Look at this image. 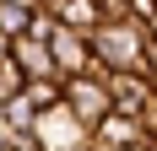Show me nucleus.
<instances>
[{
	"label": "nucleus",
	"mask_w": 157,
	"mask_h": 151,
	"mask_svg": "<svg viewBox=\"0 0 157 151\" xmlns=\"http://www.w3.org/2000/svg\"><path fill=\"white\" fill-rule=\"evenodd\" d=\"M146 49H152V32L146 22H103L92 32V60L103 76H125V70H146Z\"/></svg>",
	"instance_id": "1"
},
{
	"label": "nucleus",
	"mask_w": 157,
	"mask_h": 151,
	"mask_svg": "<svg viewBox=\"0 0 157 151\" xmlns=\"http://www.w3.org/2000/svg\"><path fill=\"white\" fill-rule=\"evenodd\" d=\"M49 54H54V70H60V81L98 70V60H92V38H81V32H71V27H54V38H49Z\"/></svg>",
	"instance_id": "5"
},
{
	"label": "nucleus",
	"mask_w": 157,
	"mask_h": 151,
	"mask_svg": "<svg viewBox=\"0 0 157 151\" xmlns=\"http://www.w3.org/2000/svg\"><path fill=\"white\" fill-rule=\"evenodd\" d=\"M33 16H38V11H22V6H6V0H0V32H6L11 43L33 32Z\"/></svg>",
	"instance_id": "10"
},
{
	"label": "nucleus",
	"mask_w": 157,
	"mask_h": 151,
	"mask_svg": "<svg viewBox=\"0 0 157 151\" xmlns=\"http://www.w3.org/2000/svg\"><path fill=\"white\" fill-rule=\"evenodd\" d=\"M109 97H114V113H125V119H136V124L157 108V87H152V76H146V70L109 76Z\"/></svg>",
	"instance_id": "4"
},
{
	"label": "nucleus",
	"mask_w": 157,
	"mask_h": 151,
	"mask_svg": "<svg viewBox=\"0 0 157 151\" xmlns=\"http://www.w3.org/2000/svg\"><path fill=\"white\" fill-rule=\"evenodd\" d=\"M136 140H146V135H141V124L125 119V113H109V119L92 130V151H119V146H136ZM146 146H152V140H146Z\"/></svg>",
	"instance_id": "7"
},
{
	"label": "nucleus",
	"mask_w": 157,
	"mask_h": 151,
	"mask_svg": "<svg viewBox=\"0 0 157 151\" xmlns=\"http://www.w3.org/2000/svg\"><path fill=\"white\" fill-rule=\"evenodd\" d=\"M6 124H11V135H33V130H38V108H33L27 97H11V103H6Z\"/></svg>",
	"instance_id": "9"
},
{
	"label": "nucleus",
	"mask_w": 157,
	"mask_h": 151,
	"mask_svg": "<svg viewBox=\"0 0 157 151\" xmlns=\"http://www.w3.org/2000/svg\"><path fill=\"white\" fill-rule=\"evenodd\" d=\"M60 27L81 32V38H92V32L103 27V6H98V0H65V11H60Z\"/></svg>",
	"instance_id": "8"
},
{
	"label": "nucleus",
	"mask_w": 157,
	"mask_h": 151,
	"mask_svg": "<svg viewBox=\"0 0 157 151\" xmlns=\"http://www.w3.org/2000/svg\"><path fill=\"white\" fill-rule=\"evenodd\" d=\"M152 151H157V146H152Z\"/></svg>",
	"instance_id": "16"
},
{
	"label": "nucleus",
	"mask_w": 157,
	"mask_h": 151,
	"mask_svg": "<svg viewBox=\"0 0 157 151\" xmlns=\"http://www.w3.org/2000/svg\"><path fill=\"white\" fill-rule=\"evenodd\" d=\"M0 146H11V124H6V103H0Z\"/></svg>",
	"instance_id": "11"
},
{
	"label": "nucleus",
	"mask_w": 157,
	"mask_h": 151,
	"mask_svg": "<svg viewBox=\"0 0 157 151\" xmlns=\"http://www.w3.org/2000/svg\"><path fill=\"white\" fill-rule=\"evenodd\" d=\"M11 60L22 65V76L27 81H54V54H49V43H38V38H16L11 43Z\"/></svg>",
	"instance_id": "6"
},
{
	"label": "nucleus",
	"mask_w": 157,
	"mask_h": 151,
	"mask_svg": "<svg viewBox=\"0 0 157 151\" xmlns=\"http://www.w3.org/2000/svg\"><path fill=\"white\" fill-rule=\"evenodd\" d=\"M6 65H11V38L0 32V70H6Z\"/></svg>",
	"instance_id": "12"
},
{
	"label": "nucleus",
	"mask_w": 157,
	"mask_h": 151,
	"mask_svg": "<svg viewBox=\"0 0 157 151\" xmlns=\"http://www.w3.org/2000/svg\"><path fill=\"white\" fill-rule=\"evenodd\" d=\"M6 6H22V11H38V0H6Z\"/></svg>",
	"instance_id": "13"
},
{
	"label": "nucleus",
	"mask_w": 157,
	"mask_h": 151,
	"mask_svg": "<svg viewBox=\"0 0 157 151\" xmlns=\"http://www.w3.org/2000/svg\"><path fill=\"white\" fill-rule=\"evenodd\" d=\"M119 151H152V146H146V140H136V146H119Z\"/></svg>",
	"instance_id": "14"
},
{
	"label": "nucleus",
	"mask_w": 157,
	"mask_h": 151,
	"mask_svg": "<svg viewBox=\"0 0 157 151\" xmlns=\"http://www.w3.org/2000/svg\"><path fill=\"white\" fill-rule=\"evenodd\" d=\"M0 151H6V146H0Z\"/></svg>",
	"instance_id": "15"
},
{
	"label": "nucleus",
	"mask_w": 157,
	"mask_h": 151,
	"mask_svg": "<svg viewBox=\"0 0 157 151\" xmlns=\"http://www.w3.org/2000/svg\"><path fill=\"white\" fill-rule=\"evenodd\" d=\"M65 108L76 113L87 130H98V124L114 113V97H109V76L103 70H87V76H71L65 81Z\"/></svg>",
	"instance_id": "2"
},
{
	"label": "nucleus",
	"mask_w": 157,
	"mask_h": 151,
	"mask_svg": "<svg viewBox=\"0 0 157 151\" xmlns=\"http://www.w3.org/2000/svg\"><path fill=\"white\" fill-rule=\"evenodd\" d=\"M33 135H38L44 151H81V146H92V130H87L65 103L49 108V113H38V130H33Z\"/></svg>",
	"instance_id": "3"
}]
</instances>
